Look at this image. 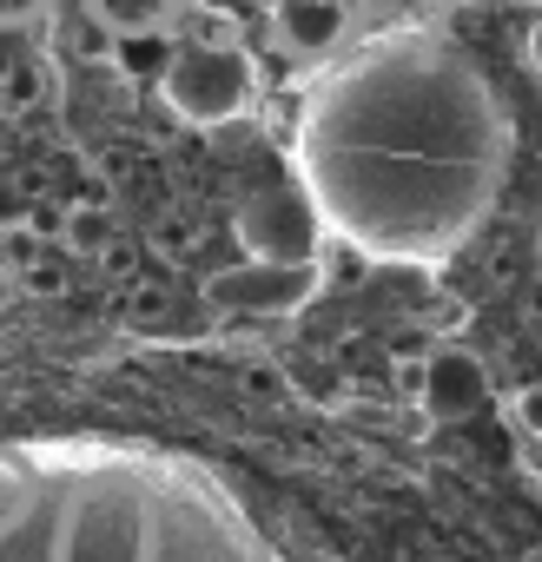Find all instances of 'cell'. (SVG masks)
Returning a JSON list of instances; mask_svg holds the SVG:
<instances>
[{"instance_id": "cell-1", "label": "cell", "mask_w": 542, "mask_h": 562, "mask_svg": "<svg viewBox=\"0 0 542 562\" xmlns=\"http://www.w3.org/2000/svg\"><path fill=\"white\" fill-rule=\"evenodd\" d=\"M298 166L331 232L371 258L430 265L483 218L503 172V126L456 47L397 34L312 93Z\"/></svg>"}, {"instance_id": "cell-15", "label": "cell", "mask_w": 542, "mask_h": 562, "mask_svg": "<svg viewBox=\"0 0 542 562\" xmlns=\"http://www.w3.org/2000/svg\"><path fill=\"white\" fill-rule=\"evenodd\" d=\"M27 14H41V0H0V21H27Z\"/></svg>"}, {"instance_id": "cell-3", "label": "cell", "mask_w": 542, "mask_h": 562, "mask_svg": "<svg viewBox=\"0 0 542 562\" xmlns=\"http://www.w3.org/2000/svg\"><path fill=\"white\" fill-rule=\"evenodd\" d=\"M159 93H166V106L185 126H225V120H238L251 106L258 74H251L245 47H199V41H185V47H172L166 74H159Z\"/></svg>"}, {"instance_id": "cell-5", "label": "cell", "mask_w": 542, "mask_h": 562, "mask_svg": "<svg viewBox=\"0 0 542 562\" xmlns=\"http://www.w3.org/2000/svg\"><path fill=\"white\" fill-rule=\"evenodd\" d=\"M318 285H325L318 265H258V258H245V265L205 278V299L218 312H264V318H279V312L312 305Z\"/></svg>"}, {"instance_id": "cell-10", "label": "cell", "mask_w": 542, "mask_h": 562, "mask_svg": "<svg viewBox=\"0 0 542 562\" xmlns=\"http://www.w3.org/2000/svg\"><path fill=\"white\" fill-rule=\"evenodd\" d=\"M113 60H120V67H133V74H166V60H172V41H159L153 27H133V34H120Z\"/></svg>"}, {"instance_id": "cell-14", "label": "cell", "mask_w": 542, "mask_h": 562, "mask_svg": "<svg viewBox=\"0 0 542 562\" xmlns=\"http://www.w3.org/2000/svg\"><path fill=\"white\" fill-rule=\"evenodd\" d=\"M397 391H404V397H424V358H417V364L397 358Z\"/></svg>"}, {"instance_id": "cell-9", "label": "cell", "mask_w": 542, "mask_h": 562, "mask_svg": "<svg viewBox=\"0 0 542 562\" xmlns=\"http://www.w3.org/2000/svg\"><path fill=\"white\" fill-rule=\"evenodd\" d=\"M60 47H67L74 60H113L120 27H113V21H100V14H80V21H67V27H60Z\"/></svg>"}, {"instance_id": "cell-6", "label": "cell", "mask_w": 542, "mask_h": 562, "mask_svg": "<svg viewBox=\"0 0 542 562\" xmlns=\"http://www.w3.org/2000/svg\"><path fill=\"white\" fill-rule=\"evenodd\" d=\"M483 391H489V371H483V358H470V351H437V358H424V417H437V424H456V417H470L476 404H483Z\"/></svg>"}, {"instance_id": "cell-16", "label": "cell", "mask_w": 542, "mask_h": 562, "mask_svg": "<svg viewBox=\"0 0 542 562\" xmlns=\"http://www.w3.org/2000/svg\"><path fill=\"white\" fill-rule=\"evenodd\" d=\"M0 218H8V225L21 218V192H14V186H0Z\"/></svg>"}, {"instance_id": "cell-7", "label": "cell", "mask_w": 542, "mask_h": 562, "mask_svg": "<svg viewBox=\"0 0 542 562\" xmlns=\"http://www.w3.org/2000/svg\"><path fill=\"white\" fill-rule=\"evenodd\" d=\"M345 0H271V27H279V41L305 60H325L338 41H345Z\"/></svg>"}, {"instance_id": "cell-17", "label": "cell", "mask_w": 542, "mask_h": 562, "mask_svg": "<svg viewBox=\"0 0 542 562\" xmlns=\"http://www.w3.org/2000/svg\"><path fill=\"white\" fill-rule=\"evenodd\" d=\"M529 67L542 74V14H535V27H529Z\"/></svg>"}, {"instance_id": "cell-4", "label": "cell", "mask_w": 542, "mask_h": 562, "mask_svg": "<svg viewBox=\"0 0 542 562\" xmlns=\"http://www.w3.org/2000/svg\"><path fill=\"white\" fill-rule=\"evenodd\" d=\"M232 232H238L245 258H258V265H318V245L331 225L305 186H271L238 205Z\"/></svg>"}, {"instance_id": "cell-12", "label": "cell", "mask_w": 542, "mask_h": 562, "mask_svg": "<svg viewBox=\"0 0 542 562\" xmlns=\"http://www.w3.org/2000/svg\"><path fill=\"white\" fill-rule=\"evenodd\" d=\"M41 93V67H14V74H0V106H27Z\"/></svg>"}, {"instance_id": "cell-11", "label": "cell", "mask_w": 542, "mask_h": 562, "mask_svg": "<svg viewBox=\"0 0 542 562\" xmlns=\"http://www.w3.org/2000/svg\"><path fill=\"white\" fill-rule=\"evenodd\" d=\"M509 424H516L522 437H542V384H522V391L509 397Z\"/></svg>"}, {"instance_id": "cell-2", "label": "cell", "mask_w": 542, "mask_h": 562, "mask_svg": "<svg viewBox=\"0 0 542 562\" xmlns=\"http://www.w3.org/2000/svg\"><path fill=\"white\" fill-rule=\"evenodd\" d=\"M0 562H271L185 463L126 443H0Z\"/></svg>"}, {"instance_id": "cell-13", "label": "cell", "mask_w": 542, "mask_h": 562, "mask_svg": "<svg viewBox=\"0 0 542 562\" xmlns=\"http://www.w3.org/2000/svg\"><path fill=\"white\" fill-rule=\"evenodd\" d=\"M199 47H238V21H232L225 8H212L205 27H199Z\"/></svg>"}, {"instance_id": "cell-8", "label": "cell", "mask_w": 542, "mask_h": 562, "mask_svg": "<svg viewBox=\"0 0 542 562\" xmlns=\"http://www.w3.org/2000/svg\"><path fill=\"white\" fill-rule=\"evenodd\" d=\"M60 245H67L74 258H100V251L113 245V212H106V205H74V212L60 218Z\"/></svg>"}]
</instances>
